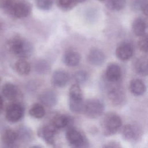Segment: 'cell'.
Listing matches in <instances>:
<instances>
[{"label": "cell", "mask_w": 148, "mask_h": 148, "mask_svg": "<svg viewBox=\"0 0 148 148\" xmlns=\"http://www.w3.org/2000/svg\"><path fill=\"white\" fill-rule=\"evenodd\" d=\"M141 131L138 126L133 124H127L122 130L123 138L128 142H136L140 137Z\"/></svg>", "instance_id": "obj_8"}, {"label": "cell", "mask_w": 148, "mask_h": 148, "mask_svg": "<svg viewBox=\"0 0 148 148\" xmlns=\"http://www.w3.org/2000/svg\"><path fill=\"white\" fill-rule=\"evenodd\" d=\"M15 69L18 74L26 75L30 72L31 65L24 58H21L16 62Z\"/></svg>", "instance_id": "obj_22"}, {"label": "cell", "mask_w": 148, "mask_h": 148, "mask_svg": "<svg viewBox=\"0 0 148 148\" xmlns=\"http://www.w3.org/2000/svg\"><path fill=\"white\" fill-rule=\"evenodd\" d=\"M146 87L144 82L139 79H134L130 82V90L131 92L135 96L143 95L146 91Z\"/></svg>", "instance_id": "obj_15"}, {"label": "cell", "mask_w": 148, "mask_h": 148, "mask_svg": "<svg viewBox=\"0 0 148 148\" xmlns=\"http://www.w3.org/2000/svg\"><path fill=\"white\" fill-rule=\"evenodd\" d=\"M36 4L37 7L42 10H49L51 9L53 1V0H36Z\"/></svg>", "instance_id": "obj_30"}, {"label": "cell", "mask_w": 148, "mask_h": 148, "mask_svg": "<svg viewBox=\"0 0 148 148\" xmlns=\"http://www.w3.org/2000/svg\"><path fill=\"white\" fill-rule=\"evenodd\" d=\"M104 110L103 102L98 99H89L84 102L83 113L90 119H97L100 117Z\"/></svg>", "instance_id": "obj_3"}, {"label": "cell", "mask_w": 148, "mask_h": 148, "mask_svg": "<svg viewBox=\"0 0 148 148\" xmlns=\"http://www.w3.org/2000/svg\"><path fill=\"white\" fill-rule=\"evenodd\" d=\"M69 80V77L67 72L62 70L55 71L52 76V83L57 87H65Z\"/></svg>", "instance_id": "obj_13"}, {"label": "cell", "mask_w": 148, "mask_h": 148, "mask_svg": "<svg viewBox=\"0 0 148 148\" xmlns=\"http://www.w3.org/2000/svg\"><path fill=\"white\" fill-rule=\"evenodd\" d=\"M106 7L110 10L120 11L126 5V0H108Z\"/></svg>", "instance_id": "obj_25"}, {"label": "cell", "mask_w": 148, "mask_h": 148, "mask_svg": "<svg viewBox=\"0 0 148 148\" xmlns=\"http://www.w3.org/2000/svg\"><path fill=\"white\" fill-rule=\"evenodd\" d=\"M147 28V24L145 20L142 17H138L134 20L132 25V29L134 34L138 36H142L145 35Z\"/></svg>", "instance_id": "obj_17"}, {"label": "cell", "mask_w": 148, "mask_h": 148, "mask_svg": "<svg viewBox=\"0 0 148 148\" xmlns=\"http://www.w3.org/2000/svg\"><path fill=\"white\" fill-rule=\"evenodd\" d=\"M9 51L20 58H26L30 57L33 53V46L26 39L14 36L10 39L8 43Z\"/></svg>", "instance_id": "obj_1"}, {"label": "cell", "mask_w": 148, "mask_h": 148, "mask_svg": "<svg viewBox=\"0 0 148 148\" xmlns=\"http://www.w3.org/2000/svg\"><path fill=\"white\" fill-rule=\"evenodd\" d=\"M24 109L20 103H14L8 106L6 112V119L12 123L19 121L23 116Z\"/></svg>", "instance_id": "obj_7"}, {"label": "cell", "mask_w": 148, "mask_h": 148, "mask_svg": "<svg viewBox=\"0 0 148 148\" xmlns=\"http://www.w3.org/2000/svg\"><path fill=\"white\" fill-rule=\"evenodd\" d=\"M36 71L40 73H44L49 70V65L45 61H40L36 64Z\"/></svg>", "instance_id": "obj_32"}, {"label": "cell", "mask_w": 148, "mask_h": 148, "mask_svg": "<svg viewBox=\"0 0 148 148\" xmlns=\"http://www.w3.org/2000/svg\"><path fill=\"white\" fill-rule=\"evenodd\" d=\"M69 97L72 100H83L82 91L78 84H72L69 91Z\"/></svg>", "instance_id": "obj_26"}, {"label": "cell", "mask_w": 148, "mask_h": 148, "mask_svg": "<svg viewBox=\"0 0 148 148\" xmlns=\"http://www.w3.org/2000/svg\"><path fill=\"white\" fill-rule=\"evenodd\" d=\"M3 28H4V23L1 20H0V32H1L3 31Z\"/></svg>", "instance_id": "obj_34"}, {"label": "cell", "mask_w": 148, "mask_h": 148, "mask_svg": "<svg viewBox=\"0 0 148 148\" xmlns=\"http://www.w3.org/2000/svg\"><path fill=\"white\" fill-rule=\"evenodd\" d=\"M80 54L75 51H69L66 52L63 56L64 63L71 67L77 66L80 61Z\"/></svg>", "instance_id": "obj_16"}, {"label": "cell", "mask_w": 148, "mask_h": 148, "mask_svg": "<svg viewBox=\"0 0 148 148\" xmlns=\"http://www.w3.org/2000/svg\"><path fill=\"white\" fill-rule=\"evenodd\" d=\"M2 92L3 96L10 101L16 99L18 92L17 87L11 83L5 84L2 87Z\"/></svg>", "instance_id": "obj_18"}, {"label": "cell", "mask_w": 148, "mask_h": 148, "mask_svg": "<svg viewBox=\"0 0 148 148\" xmlns=\"http://www.w3.org/2000/svg\"><path fill=\"white\" fill-rule=\"evenodd\" d=\"M66 138L68 143L75 147H84L87 143L86 138L78 130L70 128L66 132Z\"/></svg>", "instance_id": "obj_5"}, {"label": "cell", "mask_w": 148, "mask_h": 148, "mask_svg": "<svg viewBox=\"0 0 148 148\" xmlns=\"http://www.w3.org/2000/svg\"><path fill=\"white\" fill-rule=\"evenodd\" d=\"M121 125L122 121L119 115L114 113H108L104 116L102 123L103 135L111 136L115 134Z\"/></svg>", "instance_id": "obj_2"}, {"label": "cell", "mask_w": 148, "mask_h": 148, "mask_svg": "<svg viewBox=\"0 0 148 148\" xmlns=\"http://www.w3.org/2000/svg\"><path fill=\"white\" fill-rule=\"evenodd\" d=\"M73 78L77 84L84 83L88 79V74L84 71H79L74 73Z\"/></svg>", "instance_id": "obj_29"}, {"label": "cell", "mask_w": 148, "mask_h": 148, "mask_svg": "<svg viewBox=\"0 0 148 148\" xmlns=\"http://www.w3.org/2000/svg\"><path fill=\"white\" fill-rule=\"evenodd\" d=\"M75 0H57L58 7L62 10L68 11L72 9L76 5Z\"/></svg>", "instance_id": "obj_28"}, {"label": "cell", "mask_w": 148, "mask_h": 148, "mask_svg": "<svg viewBox=\"0 0 148 148\" xmlns=\"http://www.w3.org/2000/svg\"><path fill=\"white\" fill-rule=\"evenodd\" d=\"M76 2L77 3H82V2H84L85 1H86L87 0H75Z\"/></svg>", "instance_id": "obj_36"}, {"label": "cell", "mask_w": 148, "mask_h": 148, "mask_svg": "<svg viewBox=\"0 0 148 148\" xmlns=\"http://www.w3.org/2000/svg\"><path fill=\"white\" fill-rule=\"evenodd\" d=\"M134 68L135 71L142 76L147 75V64L146 60L143 58H138L135 62Z\"/></svg>", "instance_id": "obj_24"}, {"label": "cell", "mask_w": 148, "mask_h": 148, "mask_svg": "<svg viewBox=\"0 0 148 148\" xmlns=\"http://www.w3.org/2000/svg\"><path fill=\"white\" fill-rule=\"evenodd\" d=\"M121 69L120 66L115 63L110 64L105 72V77L110 83H116L120 80L121 77Z\"/></svg>", "instance_id": "obj_9"}, {"label": "cell", "mask_w": 148, "mask_h": 148, "mask_svg": "<svg viewBox=\"0 0 148 148\" xmlns=\"http://www.w3.org/2000/svg\"><path fill=\"white\" fill-rule=\"evenodd\" d=\"M17 132L18 140L25 143L29 142L33 138V133L32 131L26 127H20Z\"/></svg>", "instance_id": "obj_21"}, {"label": "cell", "mask_w": 148, "mask_h": 148, "mask_svg": "<svg viewBox=\"0 0 148 148\" xmlns=\"http://www.w3.org/2000/svg\"><path fill=\"white\" fill-rule=\"evenodd\" d=\"M138 46L139 50L144 53L147 51V38L146 35L140 36V39L138 42Z\"/></svg>", "instance_id": "obj_31"}, {"label": "cell", "mask_w": 148, "mask_h": 148, "mask_svg": "<svg viewBox=\"0 0 148 148\" xmlns=\"http://www.w3.org/2000/svg\"><path fill=\"white\" fill-rule=\"evenodd\" d=\"M29 113L34 118L40 119L45 116V110L42 105L39 103H35L29 109Z\"/></svg>", "instance_id": "obj_23"}, {"label": "cell", "mask_w": 148, "mask_h": 148, "mask_svg": "<svg viewBox=\"0 0 148 148\" xmlns=\"http://www.w3.org/2000/svg\"><path fill=\"white\" fill-rule=\"evenodd\" d=\"M2 107H3V100L1 96L0 95V110H1Z\"/></svg>", "instance_id": "obj_35"}, {"label": "cell", "mask_w": 148, "mask_h": 148, "mask_svg": "<svg viewBox=\"0 0 148 148\" xmlns=\"http://www.w3.org/2000/svg\"><path fill=\"white\" fill-rule=\"evenodd\" d=\"M31 5L26 0H14L6 10L12 16L18 18H24L31 12Z\"/></svg>", "instance_id": "obj_4"}, {"label": "cell", "mask_w": 148, "mask_h": 148, "mask_svg": "<svg viewBox=\"0 0 148 148\" xmlns=\"http://www.w3.org/2000/svg\"><path fill=\"white\" fill-rule=\"evenodd\" d=\"M87 59L88 62L94 66H101L105 60L103 52L98 49H92L88 53Z\"/></svg>", "instance_id": "obj_12"}, {"label": "cell", "mask_w": 148, "mask_h": 148, "mask_svg": "<svg viewBox=\"0 0 148 148\" xmlns=\"http://www.w3.org/2000/svg\"><path fill=\"white\" fill-rule=\"evenodd\" d=\"M99 1H104V0H99Z\"/></svg>", "instance_id": "obj_37"}, {"label": "cell", "mask_w": 148, "mask_h": 148, "mask_svg": "<svg viewBox=\"0 0 148 148\" xmlns=\"http://www.w3.org/2000/svg\"><path fill=\"white\" fill-rule=\"evenodd\" d=\"M2 140L7 146H13L18 140L17 132L10 129L6 130L2 135Z\"/></svg>", "instance_id": "obj_20"}, {"label": "cell", "mask_w": 148, "mask_h": 148, "mask_svg": "<svg viewBox=\"0 0 148 148\" xmlns=\"http://www.w3.org/2000/svg\"><path fill=\"white\" fill-rule=\"evenodd\" d=\"M57 129L52 125H45L40 127L38 130V135L47 144L53 145L55 143Z\"/></svg>", "instance_id": "obj_6"}, {"label": "cell", "mask_w": 148, "mask_h": 148, "mask_svg": "<svg viewBox=\"0 0 148 148\" xmlns=\"http://www.w3.org/2000/svg\"><path fill=\"white\" fill-rule=\"evenodd\" d=\"M110 102L116 106L122 105L125 101V94L120 87H114L110 88L108 93Z\"/></svg>", "instance_id": "obj_10"}, {"label": "cell", "mask_w": 148, "mask_h": 148, "mask_svg": "<svg viewBox=\"0 0 148 148\" xmlns=\"http://www.w3.org/2000/svg\"><path fill=\"white\" fill-rule=\"evenodd\" d=\"M39 100L45 106L52 107L57 102V96L53 91L46 90L40 95Z\"/></svg>", "instance_id": "obj_14"}, {"label": "cell", "mask_w": 148, "mask_h": 148, "mask_svg": "<svg viewBox=\"0 0 148 148\" xmlns=\"http://www.w3.org/2000/svg\"><path fill=\"white\" fill-rule=\"evenodd\" d=\"M83 100H72L69 99V108L71 112L75 113H83Z\"/></svg>", "instance_id": "obj_27"}, {"label": "cell", "mask_w": 148, "mask_h": 148, "mask_svg": "<svg viewBox=\"0 0 148 148\" xmlns=\"http://www.w3.org/2000/svg\"><path fill=\"white\" fill-rule=\"evenodd\" d=\"M14 0H0V8L7 10Z\"/></svg>", "instance_id": "obj_33"}, {"label": "cell", "mask_w": 148, "mask_h": 148, "mask_svg": "<svg viewBox=\"0 0 148 148\" xmlns=\"http://www.w3.org/2000/svg\"><path fill=\"white\" fill-rule=\"evenodd\" d=\"M70 119L68 116L63 114H58L54 116L51 120L52 124L57 130L62 129L66 127L69 123Z\"/></svg>", "instance_id": "obj_19"}, {"label": "cell", "mask_w": 148, "mask_h": 148, "mask_svg": "<svg viewBox=\"0 0 148 148\" xmlns=\"http://www.w3.org/2000/svg\"><path fill=\"white\" fill-rule=\"evenodd\" d=\"M134 49L132 45L128 42L120 44L116 50L117 57L121 61H127L133 56Z\"/></svg>", "instance_id": "obj_11"}]
</instances>
